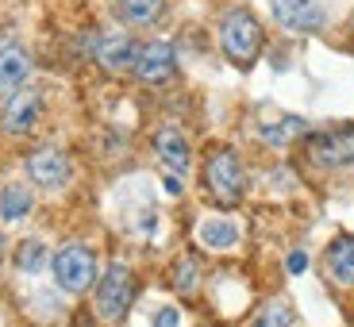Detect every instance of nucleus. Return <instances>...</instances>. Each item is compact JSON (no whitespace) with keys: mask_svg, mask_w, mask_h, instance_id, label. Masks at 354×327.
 Instances as JSON below:
<instances>
[{"mask_svg":"<svg viewBox=\"0 0 354 327\" xmlns=\"http://www.w3.org/2000/svg\"><path fill=\"white\" fill-rule=\"evenodd\" d=\"M135 58H139V43L131 35H100L97 39V62L112 73L135 70Z\"/></svg>","mask_w":354,"mask_h":327,"instance_id":"10","label":"nucleus"},{"mask_svg":"<svg viewBox=\"0 0 354 327\" xmlns=\"http://www.w3.org/2000/svg\"><path fill=\"white\" fill-rule=\"evenodd\" d=\"M16 265L24 270V274H39L46 265V247L39 239H27V243H19V250H16Z\"/></svg>","mask_w":354,"mask_h":327,"instance_id":"18","label":"nucleus"},{"mask_svg":"<svg viewBox=\"0 0 354 327\" xmlns=\"http://www.w3.org/2000/svg\"><path fill=\"white\" fill-rule=\"evenodd\" d=\"M328 274L339 285H354V235H339L328 247Z\"/></svg>","mask_w":354,"mask_h":327,"instance_id":"13","label":"nucleus"},{"mask_svg":"<svg viewBox=\"0 0 354 327\" xmlns=\"http://www.w3.org/2000/svg\"><path fill=\"white\" fill-rule=\"evenodd\" d=\"M154 327H177V308H158Z\"/></svg>","mask_w":354,"mask_h":327,"instance_id":"21","label":"nucleus"},{"mask_svg":"<svg viewBox=\"0 0 354 327\" xmlns=\"http://www.w3.org/2000/svg\"><path fill=\"white\" fill-rule=\"evenodd\" d=\"M115 16L131 27H147L162 16V0H115Z\"/></svg>","mask_w":354,"mask_h":327,"instance_id":"14","label":"nucleus"},{"mask_svg":"<svg viewBox=\"0 0 354 327\" xmlns=\"http://www.w3.org/2000/svg\"><path fill=\"white\" fill-rule=\"evenodd\" d=\"M39 115H43V93L16 88L8 97V104H4V112H0V127L8 135H27V131H35Z\"/></svg>","mask_w":354,"mask_h":327,"instance_id":"7","label":"nucleus"},{"mask_svg":"<svg viewBox=\"0 0 354 327\" xmlns=\"http://www.w3.org/2000/svg\"><path fill=\"white\" fill-rule=\"evenodd\" d=\"M201 243L208 250H227L239 243V227L231 220H204L201 223Z\"/></svg>","mask_w":354,"mask_h":327,"instance_id":"15","label":"nucleus"},{"mask_svg":"<svg viewBox=\"0 0 354 327\" xmlns=\"http://www.w3.org/2000/svg\"><path fill=\"white\" fill-rule=\"evenodd\" d=\"M154 151H158L162 166H166L169 174H189V142L181 131L162 127V131L154 135Z\"/></svg>","mask_w":354,"mask_h":327,"instance_id":"11","label":"nucleus"},{"mask_svg":"<svg viewBox=\"0 0 354 327\" xmlns=\"http://www.w3.org/2000/svg\"><path fill=\"white\" fill-rule=\"evenodd\" d=\"M31 73V58L24 46H0V93H16Z\"/></svg>","mask_w":354,"mask_h":327,"instance_id":"12","label":"nucleus"},{"mask_svg":"<svg viewBox=\"0 0 354 327\" xmlns=\"http://www.w3.org/2000/svg\"><path fill=\"white\" fill-rule=\"evenodd\" d=\"M274 8V19L285 27V31H297V35H312L328 24V12L319 0H270Z\"/></svg>","mask_w":354,"mask_h":327,"instance_id":"6","label":"nucleus"},{"mask_svg":"<svg viewBox=\"0 0 354 327\" xmlns=\"http://www.w3.org/2000/svg\"><path fill=\"white\" fill-rule=\"evenodd\" d=\"M54 277H58L62 292H85L97 281V254L81 243H70L54 254Z\"/></svg>","mask_w":354,"mask_h":327,"instance_id":"3","label":"nucleus"},{"mask_svg":"<svg viewBox=\"0 0 354 327\" xmlns=\"http://www.w3.org/2000/svg\"><path fill=\"white\" fill-rule=\"evenodd\" d=\"M220 46L223 54H227L235 66H243L247 70L250 62L258 58V50H262V27H258V19L250 16V12H227L220 24Z\"/></svg>","mask_w":354,"mask_h":327,"instance_id":"1","label":"nucleus"},{"mask_svg":"<svg viewBox=\"0 0 354 327\" xmlns=\"http://www.w3.org/2000/svg\"><path fill=\"white\" fill-rule=\"evenodd\" d=\"M27 177L43 189H58L66 185V177H70V162H66L62 151H54V147H43L27 158Z\"/></svg>","mask_w":354,"mask_h":327,"instance_id":"9","label":"nucleus"},{"mask_svg":"<svg viewBox=\"0 0 354 327\" xmlns=\"http://www.w3.org/2000/svg\"><path fill=\"white\" fill-rule=\"evenodd\" d=\"M204 185L220 204H239L243 200V162L235 151H216L204 166Z\"/></svg>","mask_w":354,"mask_h":327,"instance_id":"4","label":"nucleus"},{"mask_svg":"<svg viewBox=\"0 0 354 327\" xmlns=\"http://www.w3.org/2000/svg\"><path fill=\"white\" fill-rule=\"evenodd\" d=\"M131 301H135V277H131V270L120 265V262L108 265L104 277H100V285H97V312H100V319H108V324L124 319L127 308H131Z\"/></svg>","mask_w":354,"mask_h":327,"instance_id":"2","label":"nucleus"},{"mask_svg":"<svg viewBox=\"0 0 354 327\" xmlns=\"http://www.w3.org/2000/svg\"><path fill=\"white\" fill-rule=\"evenodd\" d=\"M308 131V124H304L301 115H285V120H277V124H266L262 131V142H270V147H285V142L301 139V135Z\"/></svg>","mask_w":354,"mask_h":327,"instance_id":"17","label":"nucleus"},{"mask_svg":"<svg viewBox=\"0 0 354 327\" xmlns=\"http://www.w3.org/2000/svg\"><path fill=\"white\" fill-rule=\"evenodd\" d=\"M292 324V312H289V304H266L262 312L254 316V324L250 327H289Z\"/></svg>","mask_w":354,"mask_h":327,"instance_id":"20","label":"nucleus"},{"mask_svg":"<svg viewBox=\"0 0 354 327\" xmlns=\"http://www.w3.org/2000/svg\"><path fill=\"white\" fill-rule=\"evenodd\" d=\"M308 162L319 169H343L354 166V124L331 127L308 139Z\"/></svg>","mask_w":354,"mask_h":327,"instance_id":"5","label":"nucleus"},{"mask_svg":"<svg viewBox=\"0 0 354 327\" xmlns=\"http://www.w3.org/2000/svg\"><path fill=\"white\" fill-rule=\"evenodd\" d=\"M0 262H4V235H0Z\"/></svg>","mask_w":354,"mask_h":327,"instance_id":"23","label":"nucleus"},{"mask_svg":"<svg viewBox=\"0 0 354 327\" xmlns=\"http://www.w3.org/2000/svg\"><path fill=\"white\" fill-rule=\"evenodd\" d=\"M304 265H308V258H304L301 250H297V254L289 258V270H292V274H304Z\"/></svg>","mask_w":354,"mask_h":327,"instance_id":"22","label":"nucleus"},{"mask_svg":"<svg viewBox=\"0 0 354 327\" xmlns=\"http://www.w3.org/2000/svg\"><path fill=\"white\" fill-rule=\"evenodd\" d=\"M27 212H31V189L8 185L4 193H0V220L4 223H19Z\"/></svg>","mask_w":354,"mask_h":327,"instance_id":"16","label":"nucleus"},{"mask_svg":"<svg viewBox=\"0 0 354 327\" xmlns=\"http://www.w3.org/2000/svg\"><path fill=\"white\" fill-rule=\"evenodd\" d=\"M196 281H201V265H196V258H177L174 265V289L177 292H196Z\"/></svg>","mask_w":354,"mask_h":327,"instance_id":"19","label":"nucleus"},{"mask_svg":"<svg viewBox=\"0 0 354 327\" xmlns=\"http://www.w3.org/2000/svg\"><path fill=\"white\" fill-rule=\"evenodd\" d=\"M135 73H139V81H147V85H162V81H169L177 73L174 46L162 43V39L142 43L139 46V58H135Z\"/></svg>","mask_w":354,"mask_h":327,"instance_id":"8","label":"nucleus"}]
</instances>
